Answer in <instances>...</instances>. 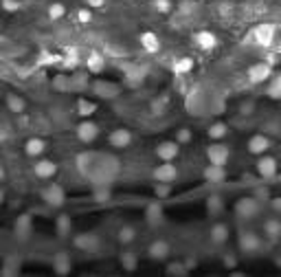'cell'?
<instances>
[{
    "label": "cell",
    "mask_w": 281,
    "mask_h": 277,
    "mask_svg": "<svg viewBox=\"0 0 281 277\" xmlns=\"http://www.w3.org/2000/svg\"><path fill=\"white\" fill-rule=\"evenodd\" d=\"M259 213V200L255 196H244L235 202V216L240 220H253Z\"/></svg>",
    "instance_id": "1"
},
{
    "label": "cell",
    "mask_w": 281,
    "mask_h": 277,
    "mask_svg": "<svg viewBox=\"0 0 281 277\" xmlns=\"http://www.w3.org/2000/svg\"><path fill=\"white\" fill-rule=\"evenodd\" d=\"M73 244H75L80 251H88V253H95V251L101 246V240H99V236H97V233L83 231V233H77V236L73 237Z\"/></svg>",
    "instance_id": "2"
},
{
    "label": "cell",
    "mask_w": 281,
    "mask_h": 277,
    "mask_svg": "<svg viewBox=\"0 0 281 277\" xmlns=\"http://www.w3.org/2000/svg\"><path fill=\"white\" fill-rule=\"evenodd\" d=\"M77 139L81 141V143H92L97 137H99V125L95 123V121H90V119H83L77 123Z\"/></svg>",
    "instance_id": "3"
},
{
    "label": "cell",
    "mask_w": 281,
    "mask_h": 277,
    "mask_svg": "<svg viewBox=\"0 0 281 277\" xmlns=\"http://www.w3.org/2000/svg\"><path fill=\"white\" fill-rule=\"evenodd\" d=\"M238 244H240L241 253H255V251L261 249V237L255 231H244V233H240Z\"/></svg>",
    "instance_id": "4"
},
{
    "label": "cell",
    "mask_w": 281,
    "mask_h": 277,
    "mask_svg": "<svg viewBox=\"0 0 281 277\" xmlns=\"http://www.w3.org/2000/svg\"><path fill=\"white\" fill-rule=\"evenodd\" d=\"M31 233H33V220H31V216L22 213V216L16 220V225H13V236H16L18 242H27L29 237H31Z\"/></svg>",
    "instance_id": "5"
},
{
    "label": "cell",
    "mask_w": 281,
    "mask_h": 277,
    "mask_svg": "<svg viewBox=\"0 0 281 277\" xmlns=\"http://www.w3.org/2000/svg\"><path fill=\"white\" fill-rule=\"evenodd\" d=\"M229 157H231L229 148L222 145V143H213V145H209V150H206V158H209L211 165H222V167H224V165L229 163Z\"/></svg>",
    "instance_id": "6"
},
{
    "label": "cell",
    "mask_w": 281,
    "mask_h": 277,
    "mask_svg": "<svg viewBox=\"0 0 281 277\" xmlns=\"http://www.w3.org/2000/svg\"><path fill=\"white\" fill-rule=\"evenodd\" d=\"M270 75H273V66L268 62H257L248 69V79L253 84H261V81H268Z\"/></svg>",
    "instance_id": "7"
},
{
    "label": "cell",
    "mask_w": 281,
    "mask_h": 277,
    "mask_svg": "<svg viewBox=\"0 0 281 277\" xmlns=\"http://www.w3.org/2000/svg\"><path fill=\"white\" fill-rule=\"evenodd\" d=\"M42 198L46 205L51 207H62L64 205V198H66V194H64L62 185H48L46 189L42 192Z\"/></svg>",
    "instance_id": "8"
},
{
    "label": "cell",
    "mask_w": 281,
    "mask_h": 277,
    "mask_svg": "<svg viewBox=\"0 0 281 277\" xmlns=\"http://www.w3.org/2000/svg\"><path fill=\"white\" fill-rule=\"evenodd\" d=\"M253 40L257 42L259 46H270L275 40V27L273 24H259V27H255Z\"/></svg>",
    "instance_id": "9"
},
{
    "label": "cell",
    "mask_w": 281,
    "mask_h": 277,
    "mask_svg": "<svg viewBox=\"0 0 281 277\" xmlns=\"http://www.w3.org/2000/svg\"><path fill=\"white\" fill-rule=\"evenodd\" d=\"M169 253H171V249L165 240H154L150 246H147V255H150L154 262H165L167 257H169Z\"/></svg>",
    "instance_id": "10"
},
{
    "label": "cell",
    "mask_w": 281,
    "mask_h": 277,
    "mask_svg": "<svg viewBox=\"0 0 281 277\" xmlns=\"http://www.w3.org/2000/svg\"><path fill=\"white\" fill-rule=\"evenodd\" d=\"M257 174L261 178H275L277 176V161H275L273 157H261L257 161Z\"/></svg>",
    "instance_id": "11"
},
{
    "label": "cell",
    "mask_w": 281,
    "mask_h": 277,
    "mask_svg": "<svg viewBox=\"0 0 281 277\" xmlns=\"http://www.w3.org/2000/svg\"><path fill=\"white\" fill-rule=\"evenodd\" d=\"M180 148L176 141H162V143H159V148H156V154H159L161 161H174L176 157H178Z\"/></svg>",
    "instance_id": "12"
},
{
    "label": "cell",
    "mask_w": 281,
    "mask_h": 277,
    "mask_svg": "<svg viewBox=\"0 0 281 277\" xmlns=\"http://www.w3.org/2000/svg\"><path fill=\"white\" fill-rule=\"evenodd\" d=\"M178 176V172H176V167L171 165V161H162V165L154 169V178L159 183H171L174 178Z\"/></svg>",
    "instance_id": "13"
},
{
    "label": "cell",
    "mask_w": 281,
    "mask_h": 277,
    "mask_svg": "<svg viewBox=\"0 0 281 277\" xmlns=\"http://www.w3.org/2000/svg\"><path fill=\"white\" fill-rule=\"evenodd\" d=\"M44 152H46V141L40 137H31L24 143V154H27V157L38 158V157H42Z\"/></svg>",
    "instance_id": "14"
},
{
    "label": "cell",
    "mask_w": 281,
    "mask_h": 277,
    "mask_svg": "<svg viewBox=\"0 0 281 277\" xmlns=\"http://www.w3.org/2000/svg\"><path fill=\"white\" fill-rule=\"evenodd\" d=\"M270 139L266 137V134H253V137L248 139V152L250 154H264L270 150Z\"/></svg>",
    "instance_id": "15"
},
{
    "label": "cell",
    "mask_w": 281,
    "mask_h": 277,
    "mask_svg": "<svg viewBox=\"0 0 281 277\" xmlns=\"http://www.w3.org/2000/svg\"><path fill=\"white\" fill-rule=\"evenodd\" d=\"M33 172H36L38 178H53L57 174V165L53 161H48V158H40V161L36 163V167H33Z\"/></svg>",
    "instance_id": "16"
},
{
    "label": "cell",
    "mask_w": 281,
    "mask_h": 277,
    "mask_svg": "<svg viewBox=\"0 0 281 277\" xmlns=\"http://www.w3.org/2000/svg\"><path fill=\"white\" fill-rule=\"evenodd\" d=\"M108 141H110V145H115V148H127V145L132 143V132L130 130H125V128L112 130Z\"/></svg>",
    "instance_id": "17"
},
{
    "label": "cell",
    "mask_w": 281,
    "mask_h": 277,
    "mask_svg": "<svg viewBox=\"0 0 281 277\" xmlns=\"http://www.w3.org/2000/svg\"><path fill=\"white\" fill-rule=\"evenodd\" d=\"M71 269H73V260H71V255L68 253H57L55 257H53V271H55L57 275H68L71 273Z\"/></svg>",
    "instance_id": "18"
},
{
    "label": "cell",
    "mask_w": 281,
    "mask_h": 277,
    "mask_svg": "<svg viewBox=\"0 0 281 277\" xmlns=\"http://www.w3.org/2000/svg\"><path fill=\"white\" fill-rule=\"evenodd\" d=\"M196 42H198V46L204 48V51H213V48L218 46V36H215L213 31H200V33H196Z\"/></svg>",
    "instance_id": "19"
},
{
    "label": "cell",
    "mask_w": 281,
    "mask_h": 277,
    "mask_svg": "<svg viewBox=\"0 0 281 277\" xmlns=\"http://www.w3.org/2000/svg\"><path fill=\"white\" fill-rule=\"evenodd\" d=\"M145 218L147 222H150L152 227H161L162 220H165V213H162V207L159 205V202H154V205H150L145 209Z\"/></svg>",
    "instance_id": "20"
},
{
    "label": "cell",
    "mask_w": 281,
    "mask_h": 277,
    "mask_svg": "<svg viewBox=\"0 0 281 277\" xmlns=\"http://www.w3.org/2000/svg\"><path fill=\"white\" fill-rule=\"evenodd\" d=\"M211 242L213 244H224L226 240H229V227L224 225V222H215L213 227H211Z\"/></svg>",
    "instance_id": "21"
},
{
    "label": "cell",
    "mask_w": 281,
    "mask_h": 277,
    "mask_svg": "<svg viewBox=\"0 0 281 277\" xmlns=\"http://www.w3.org/2000/svg\"><path fill=\"white\" fill-rule=\"evenodd\" d=\"M264 233H266V237H268L270 242H277L281 237V220H277V218L266 220L264 222Z\"/></svg>",
    "instance_id": "22"
},
{
    "label": "cell",
    "mask_w": 281,
    "mask_h": 277,
    "mask_svg": "<svg viewBox=\"0 0 281 277\" xmlns=\"http://www.w3.org/2000/svg\"><path fill=\"white\" fill-rule=\"evenodd\" d=\"M222 211H224V198H222L220 194H211V196L206 198V213H209V216H220Z\"/></svg>",
    "instance_id": "23"
},
{
    "label": "cell",
    "mask_w": 281,
    "mask_h": 277,
    "mask_svg": "<svg viewBox=\"0 0 281 277\" xmlns=\"http://www.w3.org/2000/svg\"><path fill=\"white\" fill-rule=\"evenodd\" d=\"M141 46L145 48L147 53H159V51H161V42H159V38H156L152 31L141 33Z\"/></svg>",
    "instance_id": "24"
},
{
    "label": "cell",
    "mask_w": 281,
    "mask_h": 277,
    "mask_svg": "<svg viewBox=\"0 0 281 277\" xmlns=\"http://www.w3.org/2000/svg\"><path fill=\"white\" fill-rule=\"evenodd\" d=\"M71 231H73L71 218H68L66 213L57 216V218H55V233H57V236H60V237H68V236H71Z\"/></svg>",
    "instance_id": "25"
},
{
    "label": "cell",
    "mask_w": 281,
    "mask_h": 277,
    "mask_svg": "<svg viewBox=\"0 0 281 277\" xmlns=\"http://www.w3.org/2000/svg\"><path fill=\"white\" fill-rule=\"evenodd\" d=\"M20 266H22L20 257L18 255H7L4 257V262H2V275H18L20 273Z\"/></svg>",
    "instance_id": "26"
},
{
    "label": "cell",
    "mask_w": 281,
    "mask_h": 277,
    "mask_svg": "<svg viewBox=\"0 0 281 277\" xmlns=\"http://www.w3.org/2000/svg\"><path fill=\"white\" fill-rule=\"evenodd\" d=\"M224 176H226V172L222 165H209L204 169V181H209V183H222Z\"/></svg>",
    "instance_id": "27"
},
{
    "label": "cell",
    "mask_w": 281,
    "mask_h": 277,
    "mask_svg": "<svg viewBox=\"0 0 281 277\" xmlns=\"http://www.w3.org/2000/svg\"><path fill=\"white\" fill-rule=\"evenodd\" d=\"M121 266H123V271H127V273H132V271L139 269V257H136V253H132V251H123L121 253Z\"/></svg>",
    "instance_id": "28"
},
{
    "label": "cell",
    "mask_w": 281,
    "mask_h": 277,
    "mask_svg": "<svg viewBox=\"0 0 281 277\" xmlns=\"http://www.w3.org/2000/svg\"><path fill=\"white\" fill-rule=\"evenodd\" d=\"M7 108L11 110V113H16V115H22L24 108H27V104H24V99L20 95L11 92V95H7Z\"/></svg>",
    "instance_id": "29"
},
{
    "label": "cell",
    "mask_w": 281,
    "mask_h": 277,
    "mask_svg": "<svg viewBox=\"0 0 281 277\" xmlns=\"http://www.w3.org/2000/svg\"><path fill=\"white\" fill-rule=\"evenodd\" d=\"M86 64H88V71L90 73H101L106 69V60H103V55H99V53H90Z\"/></svg>",
    "instance_id": "30"
},
{
    "label": "cell",
    "mask_w": 281,
    "mask_h": 277,
    "mask_svg": "<svg viewBox=\"0 0 281 277\" xmlns=\"http://www.w3.org/2000/svg\"><path fill=\"white\" fill-rule=\"evenodd\" d=\"M117 237H119L121 244H132L134 237H136V229L134 227H130V225H123L119 229V233H117Z\"/></svg>",
    "instance_id": "31"
},
{
    "label": "cell",
    "mask_w": 281,
    "mask_h": 277,
    "mask_svg": "<svg viewBox=\"0 0 281 277\" xmlns=\"http://www.w3.org/2000/svg\"><path fill=\"white\" fill-rule=\"evenodd\" d=\"M189 273V269H187L185 262H169L167 264V275H174V277H182Z\"/></svg>",
    "instance_id": "32"
},
{
    "label": "cell",
    "mask_w": 281,
    "mask_h": 277,
    "mask_svg": "<svg viewBox=\"0 0 281 277\" xmlns=\"http://www.w3.org/2000/svg\"><path fill=\"white\" fill-rule=\"evenodd\" d=\"M110 196H112V192H110L108 185H97L95 192H92V198H95L97 202H108L110 200Z\"/></svg>",
    "instance_id": "33"
},
{
    "label": "cell",
    "mask_w": 281,
    "mask_h": 277,
    "mask_svg": "<svg viewBox=\"0 0 281 277\" xmlns=\"http://www.w3.org/2000/svg\"><path fill=\"white\" fill-rule=\"evenodd\" d=\"M226 132H229L226 123H220V121H218V123H213V125L209 128V137L213 139V141H222V139L226 137Z\"/></svg>",
    "instance_id": "34"
},
{
    "label": "cell",
    "mask_w": 281,
    "mask_h": 277,
    "mask_svg": "<svg viewBox=\"0 0 281 277\" xmlns=\"http://www.w3.org/2000/svg\"><path fill=\"white\" fill-rule=\"evenodd\" d=\"M191 69H194V60H191V57H180L174 64V71L178 73V75H185V73H189Z\"/></svg>",
    "instance_id": "35"
},
{
    "label": "cell",
    "mask_w": 281,
    "mask_h": 277,
    "mask_svg": "<svg viewBox=\"0 0 281 277\" xmlns=\"http://www.w3.org/2000/svg\"><path fill=\"white\" fill-rule=\"evenodd\" d=\"M64 13H66V7H64L62 2H53L51 7H48V18H51V20H60V18H64Z\"/></svg>",
    "instance_id": "36"
},
{
    "label": "cell",
    "mask_w": 281,
    "mask_h": 277,
    "mask_svg": "<svg viewBox=\"0 0 281 277\" xmlns=\"http://www.w3.org/2000/svg\"><path fill=\"white\" fill-rule=\"evenodd\" d=\"M77 113H80V117H88L95 113V104H90V101L86 99H80L77 101Z\"/></svg>",
    "instance_id": "37"
},
{
    "label": "cell",
    "mask_w": 281,
    "mask_h": 277,
    "mask_svg": "<svg viewBox=\"0 0 281 277\" xmlns=\"http://www.w3.org/2000/svg\"><path fill=\"white\" fill-rule=\"evenodd\" d=\"M268 95L273 97V99H279V97H281V77H277V79H275L273 84H270Z\"/></svg>",
    "instance_id": "38"
},
{
    "label": "cell",
    "mask_w": 281,
    "mask_h": 277,
    "mask_svg": "<svg viewBox=\"0 0 281 277\" xmlns=\"http://www.w3.org/2000/svg\"><path fill=\"white\" fill-rule=\"evenodd\" d=\"M191 141V130L189 128H180L176 132V143H189Z\"/></svg>",
    "instance_id": "39"
},
{
    "label": "cell",
    "mask_w": 281,
    "mask_h": 277,
    "mask_svg": "<svg viewBox=\"0 0 281 277\" xmlns=\"http://www.w3.org/2000/svg\"><path fill=\"white\" fill-rule=\"evenodd\" d=\"M4 11H18L22 7V0H2Z\"/></svg>",
    "instance_id": "40"
},
{
    "label": "cell",
    "mask_w": 281,
    "mask_h": 277,
    "mask_svg": "<svg viewBox=\"0 0 281 277\" xmlns=\"http://www.w3.org/2000/svg\"><path fill=\"white\" fill-rule=\"evenodd\" d=\"M154 7H156V11H159V13H169L171 11V2H169V0H156Z\"/></svg>",
    "instance_id": "41"
},
{
    "label": "cell",
    "mask_w": 281,
    "mask_h": 277,
    "mask_svg": "<svg viewBox=\"0 0 281 277\" xmlns=\"http://www.w3.org/2000/svg\"><path fill=\"white\" fill-rule=\"evenodd\" d=\"M169 192H171L169 183H159V185H156V196H159V198L169 196Z\"/></svg>",
    "instance_id": "42"
},
{
    "label": "cell",
    "mask_w": 281,
    "mask_h": 277,
    "mask_svg": "<svg viewBox=\"0 0 281 277\" xmlns=\"http://www.w3.org/2000/svg\"><path fill=\"white\" fill-rule=\"evenodd\" d=\"M165 106H167V99H156L154 104H152V113L162 115V113H165Z\"/></svg>",
    "instance_id": "43"
},
{
    "label": "cell",
    "mask_w": 281,
    "mask_h": 277,
    "mask_svg": "<svg viewBox=\"0 0 281 277\" xmlns=\"http://www.w3.org/2000/svg\"><path fill=\"white\" fill-rule=\"evenodd\" d=\"M77 20L80 22H90L92 20L90 9H80V11H77Z\"/></svg>",
    "instance_id": "44"
},
{
    "label": "cell",
    "mask_w": 281,
    "mask_h": 277,
    "mask_svg": "<svg viewBox=\"0 0 281 277\" xmlns=\"http://www.w3.org/2000/svg\"><path fill=\"white\" fill-rule=\"evenodd\" d=\"M270 207H273V211L281 213V198H270Z\"/></svg>",
    "instance_id": "45"
},
{
    "label": "cell",
    "mask_w": 281,
    "mask_h": 277,
    "mask_svg": "<svg viewBox=\"0 0 281 277\" xmlns=\"http://www.w3.org/2000/svg\"><path fill=\"white\" fill-rule=\"evenodd\" d=\"M88 7L99 9V7H103V0H88Z\"/></svg>",
    "instance_id": "46"
},
{
    "label": "cell",
    "mask_w": 281,
    "mask_h": 277,
    "mask_svg": "<svg viewBox=\"0 0 281 277\" xmlns=\"http://www.w3.org/2000/svg\"><path fill=\"white\" fill-rule=\"evenodd\" d=\"M180 9H182V13H191L189 9H194V2H182Z\"/></svg>",
    "instance_id": "47"
},
{
    "label": "cell",
    "mask_w": 281,
    "mask_h": 277,
    "mask_svg": "<svg viewBox=\"0 0 281 277\" xmlns=\"http://www.w3.org/2000/svg\"><path fill=\"white\" fill-rule=\"evenodd\" d=\"M224 264H226V266H233V264H235V255H231V253H229V255H226V260H224Z\"/></svg>",
    "instance_id": "48"
},
{
    "label": "cell",
    "mask_w": 281,
    "mask_h": 277,
    "mask_svg": "<svg viewBox=\"0 0 281 277\" xmlns=\"http://www.w3.org/2000/svg\"><path fill=\"white\" fill-rule=\"evenodd\" d=\"M250 110H253V104H246V106H244V108H241V113H244V115H248V113H250Z\"/></svg>",
    "instance_id": "49"
},
{
    "label": "cell",
    "mask_w": 281,
    "mask_h": 277,
    "mask_svg": "<svg viewBox=\"0 0 281 277\" xmlns=\"http://www.w3.org/2000/svg\"><path fill=\"white\" fill-rule=\"evenodd\" d=\"M2 198H4V194H2V192H0V205H2Z\"/></svg>",
    "instance_id": "50"
},
{
    "label": "cell",
    "mask_w": 281,
    "mask_h": 277,
    "mask_svg": "<svg viewBox=\"0 0 281 277\" xmlns=\"http://www.w3.org/2000/svg\"><path fill=\"white\" fill-rule=\"evenodd\" d=\"M2 176H4V174H2V167H0V181H2Z\"/></svg>",
    "instance_id": "51"
}]
</instances>
